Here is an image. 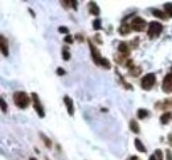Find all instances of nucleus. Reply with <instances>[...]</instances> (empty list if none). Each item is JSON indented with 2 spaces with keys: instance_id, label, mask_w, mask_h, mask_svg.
Segmentation results:
<instances>
[{
  "instance_id": "1",
  "label": "nucleus",
  "mask_w": 172,
  "mask_h": 160,
  "mask_svg": "<svg viewBox=\"0 0 172 160\" xmlns=\"http://www.w3.org/2000/svg\"><path fill=\"white\" fill-rule=\"evenodd\" d=\"M13 102L20 109H27L31 103V97L24 91H16L13 94Z\"/></svg>"
},
{
  "instance_id": "2",
  "label": "nucleus",
  "mask_w": 172,
  "mask_h": 160,
  "mask_svg": "<svg viewBox=\"0 0 172 160\" xmlns=\"http://www.w3.org/2000/svg\"><path fill=\"white\" fill-rule=\"evenodd\" d=\"M163 32V25L158 23V21H152V23L148 24V31H147V35L150 38H154V37H158L160 36V33Z\"/></svg>"
},
{
  "instance_id": "3",
  "label": "nucleus",
  "mask_w": 172,
  "mask_h": 160,
  "mask_svg": "<svg viewBox=\"0 0 172 160\" xmlns=\"http://www.w3.org/2000/svg\"><path fill=\"white\" fill-rule=\"evenodd\" d=\"M155 82H156V77H155V74L154 73H148V74H146L142 78L140 86L143 87L144 90H151L152 86L155 85Z\"/></svg>"
},
{
  "instance_id": "4",
  "label": "nucleus",
  "mask_w": 172,
  "mask_h": 160,
  "mask_svg": "<svg viewBox=\"0 0 172 160\" xmlns=\"http://www.w3.org/2000/svg\"><path fill=\"white\" fill-rule=\"evenodd\" d=\"M146 25H147L146 20L142 19V17H134V19H132V21H131V24H130L131 29L135 31V32H142V31H144Z\"/></svg>"
},
{
  "instance_id": "5",
  "label": "nucleus",
  "mask_w": 172,
  "mask_h": 160,
  "mask_svg": "<svg viewBox=\"0 0 172 160\" xmlns=\"http://www.w3.org/2000/svg\"><path fill=\"white\" fill-rule=\"evenodd\" d=\"M89 46H90V53H91V58H93L94 64L98 65V66H101V65H102V61H103V57L101 56V54H99L98 49L96 48V45H93L90 40H89Z\"/></svg>"
},
{
  "instance_id": "6",
  "label": "nucleus",
  "mask_w": 172,
  "mask_h": 160,
  "mask_svg": "<svg viewBox=\"0 0 172 160\" xmlns=\"http://www.w3.org/2000/svg\"><path fill=\"white\" fill-rule=\"evenodd\" d=\"M162 89L165 94H171L172 93V73L165 74L163 84H162Z\"/></svg>"
},
{
  "instance_id": "7",
  "label": "nucleus",
  "mask_w": 172,
  "mask_h": 160,
  "mask_svg": "<svg viewBox=\"0 0 172 160\" xmlns=\"http://www.w3.org/2000/svg\"><path fill=\"white\" fill-rule=\"evenodd\" d=\"M32 98H33L32 99V101H33V107H35L36 113L38 114V117H40V118H44V117H45V113H44V109L41 106L40 101H38V97H37L36 93H32Z\"/></svg>"
},
{
  "instance_id": "8",
  "label": "nucleus",
  "mask_w": 172,
  "mask_h": 160,
  "mask_svg": "<svg viewBox=\"0 0 172 160\" xmlns=\"http://www.w3.org/2000/svg\"><path fill=\"white\" fill-rule=\"evenodd\" d=\"M0 48H2V54L4 57H8V44L5 41V37L3 35H0Z\"/></svg>"
},
{
  "instance_id": "9",
  "label": "nucleus",
  "mask_w": 172,
  "mask_h": 160,
  "mask_svg": "<svg viewBox=\"0 0 172 160\" xmlns=\"http://www.w3.org/2000/svg\"><path fill=\"white\" fill-rule=\"evenodd\" d=\"M64 102L66 104V109H68V114L69 115H73L74 114V107H73V101H71V98L65 95L64 97Z\"/></svg>"
},
{
  "instance_id": "10",
  "label": "nucleus",
  "mask_w": 172,
  "mask_h": 160,
  "mask_svg": "<svg viewBox=\"0 0 172 160\" xmlns=\"http://www.w3.org/2000/svg\"><path fill=\"white\" fill-rule=\"evenodd\" d=\"M89 9H90L91 15H94V16H98L99 15V8H98V5H97L96 2H90V3H89Z\"/></svg>"
},
{
  "instance_id": "11",
  "label": "nucleus",
  "mask_w": 172,
  "mask_h": 160,
  "mask_svg": "<svg viewBox=\"0 0 172 160\" xmlns=\"http://www.w3.org/2000/svg\"><path fill=\"white\" fill-rule=\"evenodd\" d=\"M130 128H131V131L134 132V134H139V132H140L139 124H138V123H136V120H134V119H132L131 122H130Z\"/></svg>"
},
{
  "instance_id": "12",
  "label": "nucleus",
  "mask_w": 172,
  "mask_h": 160,
  "mask_svg": "<svg viewBox=\"0 0 172 160\" xmlns=\"http://www.w3.org/2000/svg\"><path fill=\"white\" fill-rule=\"evenodd\" d=\"M134 144H135L136 150L139 151V152H146V151H147V150H146V147H144V144L140 142V139H135V140H134Z\"/></svg>"
},
{
  "instance_id": "13",
  "label": "nucleus",
  "mask_w": 172,
  "mask_h": 160,
  "mask_svg": "<svg viewBox=\"0 0 172 160\" xmlns=\"http://www.w3.org/2000/svg\"><path fill=\"white\" fill-rule=\"evenodd\" d=\"M171 118H172L171 113H165V114H163L162 117H160V122H162V124H167V123L170 122Z\"/></svg>"
},
{
  "instance_id": "14",
  "label": "nucleus",
  "mask_w": 172,
  "mask_h": 160,
  "mask_svg": "<svg viewBox=\"0 0 172 160\" xmlns=\"http://www.w3.org/2000/svg\"><path fill=\"white\" fill-rule=\"evenodd\" d=\"M147 115H148L147 110H144V109H139V110H138V118H139V119H144Z\"/></svg>"
},
{
  "instance_id": "15",
  "label": "nucleus",
  "mask_w": 172,
  "mask_h": 160,
  "mask_svg": "<svg viewBox=\"0 0 172 160\" xmlns=\"http://www.w3.org/2000/svg\"><path fill=\"white\" fill-rule=\"evenodd\" d=\"M119 52L120 53H125V54H129V48H127V44L126 42H120L119 44Z\"/></svg>"
},
{
  "instance_id": "16",
  "label": "nucleus",
  "mask_w": 172,
  "mask_h": 160,
  "mask_svg": "<svg viewBox=\"0 0 172 160\" xmlns=\"http://www.w3.org/2000/svg\"><path fill=\"white\" fill-rule=\"evenodd\" d=\"M152 13H154V16H156V17H159V19H163V20L165 19V15L159 9H152Z\"/></svg>"
},
{
  "instance_id": "17",
  "label": "nucleus",
  "mask_w": 172,
  "mask_h": 160,
  "mask_svg": "<svg viewBox=\"0 0 172 160\" xmlns=\"http://www.w3.org/2000/svg\"><path fill=\"white\" fill-rule=\"evenodd\" d=\"M130 29H131V27H127L125 24V25H122L120 28H119V33H122V35H127V33L130 32Z\"/></svg>"
},
{
  "instance_id": "18",
  "label": "nucleus",
  "mask_w": 172,
  "mask_h": 160,
  "mask_svg": "<svg viewBox=\"0 0 172 160\" xmlns=\"http://www.w3.org/2000/svg\"><path fill=\"white\" fill-rule=\"evenodd\" d=\"M164 9H165V12H167L172 17V3H165L164 4Z\"/></svg>"
},
{
  "instance_id": "19",
  "label": "nucleus",
  "mask_w": 172,
  "mask_h": 160,
  "mask_svg": "<svg viewBox=\"0 0 172 160\" xmlns=\"http://www.w3.org/2000/svg\"><path fill=\"white\" fill-rule=\"evenodd\" d=\"M93 28L96 29V31H99V29H101V28H102V25H101V20H99V19H96V20H94V23H93Z\"/></svg>"
},
{
  "instance_id": "20",
  "label": "nucleus",
  "mask_w": 172,
  "mask_h": 160,
  "mask_svg": "<svg viewBox=\"0 0 172 160\" xmlns=\"http://www.w3.org/2000/svg\"><path fill=\"white\" fill-rule=\"evenodd\" d=\"M40 136H41V139L44 140V144H45L47 147H51L52 146V142H51V139H48V138L44 135V134H40Z\"/></svg>"
},
{
  "instance_id": "21",
  "label": "nucleus",
  "mask_w": 172,
  "mask_h": 160,
  "mask_svg": "<svg viewBox=\"0 0 172 160\" xmlns=\"http://www.w3.org/2000/svg\"><path fill=\"white\" fill-rule=\"evenodd\" d=\"M154 155L156 156V159H158V160H163V152L160 151V150H156V151H155Z\"/></svg>"
},
{
  "instance_id": "22",
  "label": "nucleus",
  "mask_w": 172,
  "mask_h": 160,
  "mask_svg": "<svg viewBox=\"0 0 172 160\" xmlns=\"http://www.w3.org/2000/svg\"><path fill=\"white\" fill-rule=\"evenodd\" d=\"M62 57H64L65 61H68V60L70 58V53L66 51V49H64V51H62Z\"/></svg>"
},
{
  "instance_id": "23",
  "label": "nucleus",
  "mask_w": 172,
  "mask_h": 160,
  "mask_svg": "<svg viewBox=\"0 0 172 160\" xmlns=\"http://www.w3.org/2000/svg\"><path fill=\"white\" fill-rule=\"evenodd\" d=\"M2 110L4 113H7V110H8V106H7V103H5V101L2 98Z\"/></svg>"
},
{
  "instance_id": "24",
  "label": "nucleus",
  "mask_w": 172,
  "mask_h": 160,
  "mask_svg": "<svg viewBox=\"0 0 172 160\" xmlns=\"http://www.w3.org/2000/svg\"><path fill=\"white\" fill-rule=\"evenodd\" d=\"M165 155H167V160H172V152L170 150L165 151Z\"/></svg>"
},
{
  "instance_id": "25",
  "label": "nucleus",
  "mask_w": 172,
  "mask_h": 160,
  "mask_svg": "<svg viewBox=\"0 0 172 160\" xmlns=\"http://www.w3.org/2000/svg\"><path fill=\"white\" fill-rule=\"evenodd\" d=\"M65 42H68V44H69V42H70V44L73 42V38H71V36H69V35L66 36V37H65Z\"/></svg>"
},
{
  "instance_id": "26",
  "label": "nucleus",
  "mask_w": 172,
  "mask_h": 160,
  "mask_svg": "<svg viewBox=\"0 0 172 160\" xmlns=\"http://www.w3.org/2000/svg\"><path fill=\"white\" fill-rule=\"evenodd\" d=\"M58 31H60L61 33H68V28H65V27H60Z\"/></svg>"
},
{
  "instance_id": "27",
  "label": "nucleus",
  "mask_w": 172,
  "mask_h": 160,
  "mask_svg": "<svg viewBox=\"0 0 172 160\" xmlns=\"http://www.w3.org/2000/svg\"><path fill=\"white\" fill-rule=\"evenodd\" d=\"M71 5H73V8L74 9H77V2H76V0H70V2H69Z\"/></svg>"
},
{
  "instance_id": "28",
  "label": "nucleus",
  "mask_w": 172,
  "mask_h": 160,
  "mask_svg": "<svg viewBox=\"0 0 172 160\" xmlns=\"http://www.w3.org/2000/svg\"><path fill=\"white\" fill-rule=\"evenodd\" d=\"M57 74L64 75V74H65V70H64V69H60V68H58V69H57Z\"/></svg>"
},
{
  "instance_id": "29",
  "label": "nucleus",
  "mask_w": 172,
  "mask_h": 160,
  "mask_svg": "<svg viewBox=\"0 0 172 160\" xmlns=\"http://www.w3.org/2000/svg\"><path fill=\"white\" fill-rule=\"evenodd\" d=\"M150 160H158V159H156L155 155H151V156H150Z\"/></svg>"
},
{
  "instance_id": "30",
  "label": "nucleus",
  "mask_w": 172,
  "mask_h": 160,
  "mask_svg": "<svg viewBox=\"0 0 172 160\" xmlns=\"http://www.w3.org/2000/svg\"><path fill=\"white\" fill-rule=\"evenodd\" d=\"M130 160H139V158H138V156H131Z\"/></svg>"
},
{
  "instance_id": "31",
  "label": "nucleus",
  "mask_w": 172,
  "mask_h": 160,
  "mask_svg": "<svg viewBox=\"0 0 172 160\" xmlns=\"http://www.w3.org/2000/svg\"><path fill=\"white\" fill-rule=\"evenodd\" d=\"M29 160H36V159H35V158H31V159H29Z\"/></svg>"
},
{
  "instance_id": "32",
  "label": "nucleus",
  "mask_w": 172,
  "mask_h": 160,
  "mask_svg": "<svg viewBox=\"0 0 172 160\" xmlns=\"http://www.w3.org/2000/svg\"><path fill=\"white\" fill-rule=\"evenodd\" d=\"M45 160H49V159H48V158H47V159H45Z\"/></svg>"
}]
</instances>
